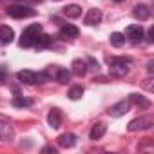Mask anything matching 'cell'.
<instances>
[{
  "instance_id": "obj_32",
  "label": "cell",
  "mask_w": 154,
  "mask_h": 154,
  "mask_svg": "<svg viewBox=\"0 0 154 154\" xmlns=\"http://www.w3.org/2000/svg\"><path fill=\"white\" fill-rule=\"evenodd\" d=\"M35 2H42V0H35Z\"/></svg>"
},
{
  "instance_id": "obj_10",
  "label": "cell",
  "mask_w": 154,
  "mask_h": 154,
  "mask_svg": "<svg viewBox=\"0 0 154 154\" xmlns=\"http://www.w3.org/2000/svg\"><path fill=\"white\" fill-rule=\"evenodd\" d=\"M100 20H102V11L98 8H93V9L87 11V15H85V24L87 26H98Z\"/></svg>"
},
{
  "instance_id": "obj_27",
  "label": "cell",
  "mask_w": 154,
  "mask_h": 154,
  "mask_svg": "<svg viewBox=\"0 0 154 154\" xmlns=\"http://www.w3.org/2000/svg\"><path fill=\"white\" fill-rule=\"evenodd\" d=\"M145 89L147 91H152V80H145Z\"/></svg>"
},
{
  "instance_id": "obj_30",
  "label": "cell",
  "mask_w": 154,
  "mask_h": 154,
  "mask_svg": "<svg viewBox=\"0 0 154 154\" xmlns=\"http://www.w3.org/2000/svg\"><path fill=\"white\" fill-rule=\"evenodd\" d=\"M114 2H118V4H120V2H125V0H114Z\"/></svg>"
},
{
  "instance_id": "obj_20",
  "label": "cell",
  "mask_w": 154,
  "mask_h": 154,
  "mask_svg": "<svg viewBox=\"0 0 154 154\" xmlns=\"http://www.w3.org/2000/svg\"><path fill=\"white\" fill-rule=\"evenodd\" d=\"M109 40H111V44L114 47H122L125 44V35H122V33H111Z\"/></svg>"
},
{
  "instance_id": "obj_26",
  "label": "cell",
  "mask_w": 154,
  "mask_h": 154,
  "mask_svg": "<svg viewBox=\"0 0 154 154\" xmlns=\"http://www.w3.org/2000/svg\"><path fill=\"white\" fill-rule=\"evenodd\" d=\"M42 152H44V154H56V149H53V147H44Z\"/></svg>"
},
{
  "instance_id": "obj_31",
  "label": "cell",
  "mask_w": 154,
  "mask_h": 154,
  "mask_svg": "<svg viewBox=\"0 0 154 154\" xmlns=\"http://www.w3.org/2000/svg\"><path fill=\"white\" fill-rule=\"evenodd\" d=\"M13 2H24V0H13Z\"/></svg>"
},
{
  "instance_id": "obj_24",
  "label": "cell",
  "mask_w": 154,
  "mask_h": 154,
  "mask_svg": "<svg viewBox=\"0 0 154 154\" xmlns=\"http://www.w3.org/2000/svg\"><path fill=\"white\" fill-rule=\"evenodd\" d=\"M87 63H89V67H87V69H91V71H100V63H98L94 58H89V60H87Z\"/></svg>"
},
{
  "instance_id": "obj_12",
  "label": "cell",
  "mask_w": 154,
  "mask_h": 154,
  "mask_svg": "<svg viewBox=\"0 0 154 154\" xmlns=\"http://www.w3.org/2000/svg\"><path fill=\"white\" fill-rule=\"evenodd\" d=\"M71 72H72L74 76H84V74L87 72V63H85L84 60H72V63H71Z\"/></svg>"
},
{
  "instance_id": "obj_22",
  "label": "cell",
  "mask_w": 154,
  "mask_h": 154,
  "mask_svg": "<svg viewBox=\"0 0 154 154\" xmlns=\"http://www.w3.org/2000/svg\"><path fill=\"white\" fill-rule=\"evenodd\" d=\"M33 103V100H29V98H22V96H15L13 98V105L15 107H29Z\"/></svg>"
},
{
  "instance_id": "obj_25",
  "label": "cell",
  "mask_w": 154,
  "mask_h": 154,
  "mask_svg": "<svg viewBox=\"0 0 154 154\" xmlns=\"http://www.w3.org/2000/svg\"><path fill=\"white\" fill-rule=\"evenodd\" d=\"M152 36H154V29H152V27H150V29H149V31H147V42H149V44H152V40H154V38H152Z\"/></svg>"
},
{
  "instance_id": "obj_11",
  "label": "cell",
  "mask_w": 154,
  "mask_h": 154,
  "mask_svg": "<svg viewBox=\"0 0 154 154\" xmlns=\"http://www.w3.org/2000/svg\"><path fill=\"white\" fill-rule=\"evenodd\" d=\"M47 122H49V125L53 129H58L62 125V112H60V109H51L49 114H47Z\"/></svg>"
},
{
  "instance_id": "obj_8",
  "label": "cell",
  "mask_w": 154,
  "mask_h": 154,
  "mask_svg": "<svg viewBox=\"0 0 154 154\" xmlns=\"http://www.w3.org/2000/svg\"><path fill=\"white\" fill-rule=\"evenodd\" d=\"M132 15H134V18H136V20L145 22V20H149V18H150V9H149V6L140 4V6H136V8L132 9Z\"/></svg>"
},
{
  "instance_id": "obj_19",
  "label": "cell",
  "mask_w": 154,
  "mask_h": 154,
  "mask_svg": "<svg viewBox=\"0 0 154 154\" xmlns=\"http://www.w3.org/2000/svg\"><path fill=\"white\" fill-rule=\"evenodd\" d=\"M51 42H53V38L49 36V35H38V38L35 40V47L36 49H45L47 45H51Z\"/></svg>"
},
{
  "instance_id": "obj_1",
  "label": "cell",
  "mask_w": 154,
  "mask_h": 154,
  "mask_svg": "<svg viewBox=\"0 0 154 154\" xmlns=\"http://www.w3.org/2000/svg\"><path fill=\"white\" fill-rule=\"evenodd\" d=\"M107 63L111 65L109 67V72L112 74V76H125L127 72H129V63H131V60L129 58H122V56H109L107 58Z\"/></svg>"
},
{
  "instance_id": "obj_4",
  "label": "cell",
  "mask_w": 154,
  "mask_h": 154,
  "mask_svg": "<svg viewBox=\"0 0 154 154\" xmlns=\"http://www.w3.org/2000/svg\"><path fill=\"white\" fill-rule=\"evenodd\" d=\"M129 109H131V102L129 100H122V102L114 103L112 107H109L107 112H109L111 118H122V116H125L129 112Z\"/></svg>"
},
{
  "instance_id": "obj_6",
  "label": "cell",
  "mask_w": 154,
  "mask_h": 154,
  "mask_svg": "<svg viewBox=\"0 0 154 154\" xmlns=\"http://www.w3.org/2000/svg\"><path fill=\"white\" fill-rule=\"evenodd\" d=\"M56 143H58V147H62V149H72V147L76 145V136H74L72 132H63V134H60V136L56 138Z\"/></svg>"
},
{
  "instance_id": "obj_7",
  "label": "cell",
  "mask_w": 154,
  "mask_h": 154,
  "mask_svg": "<svg viewBox=\"0 0 154 154\" xmlns=\"http://www.w3.org/2000/svg\"><path fill=\"white\" fill-rule=\"evenodd\" d=\"M17 78H18V82L27 84V85H35V84H38V82H36V72H33V71H29V69L18 71V72H17Z\"/></svg>"
},
{
  "instance_id": "obj_21",
  "label": "cell",
  "mask_w": 154,
  "mask_h": 154,
  "mask_svg": "<svg viewBox=\"0 0 154 154\" xmlns=\"http://www.w3.org/2000/svg\"><path fill=\"white\" fill-rule=\"evenodd\" d=\"M71 100H80L82 96H84V87L82 85H74V87H71V91H69V94H67Z\"/></svg>"
},
{
  "instance_id": "obj_14",
  "label": "cell",
  "mask_w": 154,
  "mask_h": 154,
  "mask_svg": "<svg viewBox=\"0 0 154 154\" xmlns=\"http://www.w3.org/2000/svg\"><path fill=\"white\" fill-rule=\"evenodd\" d=\"M78 27L76 26H72V24H65V26H62V29H60V36L62 38H76L78 36Z\"/></svg>"
},
{
  "instance_id": "obj_17",
  "label": "cell",
  "mask_w": 154,
  "mask_h": 154,
  "mask_svg": "<svg viewBox=\"0 0 154 154\" xmlns=\"http://www.w3.org/2000/svg\"><path fill=\"white\" fill-rule=\"evenodd\" d=\"M129 102H131V103H134V105H138V107H141V109L150 107V102H149L147 98H143L141 94H136V93L129 96Z\"/></svg>"
},
{
  "instance_id": "obj_5",
  "label": "cell",
  "mask_w": 154,
  "mask_h": 154,
  "mask_svg": "<svg viewBox=\"0 0 154 154\" xmlns=\"http://www.w3.org/2000/svg\"><path fill=\"white\" fill-rule=\"evenodd\" d=\"M150 125H152V118H150V116H140V118L132 120V122L127 125V129H129V132H136V131H145V129H149Z\"/></svg>"
},
{
  "instance_id": "obj_3",
  "label": "cell",
  "mask_w": 154,
  "mask_h": 154,
  "mask_svg": "<svg viewBox=\"0 0 154 154\" xmlns=\"http://www.w3.org/2000/svg\"><path fill=\"white\" fill-rule=\"evenodd\" d=\"M8 15L13 18H29V17H35V9H31L27 6H9Z\"/></svg>"
},
{
  "instance_id": "obj_2",
  "label": "cell",
  "mask_w": 154,
  "mask_h": 154,
  "mask_svg": "<svg viewBox=\"0 0 154 154\" xmlns=\"http://www.w3.org/2000/svg\"><path fill=\"white\" fill-rule=\"evenodd\" d=\"M42 33V26L40 24H31L24 29L22 36H20V47H31L35 45V40L38 38V35Z\"/></svg>"
},
{
  "instance_id": "obj_18",
  "label": "cell",
  "mask_w": 154,
  "mask_h": 154,
  "mask_svg": "<svg viewBox=\"0 0 154 154\" xmlns=\"http://www.w3.org/2000/svg\"><path fill=\"white\" fill-rule=\"evenodd\" d=\"M15 136L13 129L8 125V123H0V140H4V141H11Z\"/></svg>"
},
{
  "instance_id": "obj_13",
  "label": "cell",
  "mask_w": 154,
  "mask_h": 154,
  "mask_svg": "<svg viewBox=\"0 0 154 154\" xmlns=\"http://www.w3.org/2000/svg\"><path fill=\"white\" fill-rule=\"evenodd\" d=\"M105 132H107V125H105L103 122H100V123L93 125V129H91V132H89V138L96 141V140H100Z\"/></svg>"
},
{
  "instance_id": "obj_29",
  "label": "cell",
  "mask_w": 154,
  "mask_h": 154,
  "mask_svg": "<svg viewBox=\"0 0 154 154\" xmlns=\"http://www.w3.org/2000/svg\"><path fill=\"white\" fill-rule=\"evenodd\" d=\"M6 80V76H4V69H0V84H4Z\"/></svg>"
},
{
  "instance_id": "obj_15",
  "label": "cell",
  "mask_w": 154,
  "mask_h": 154,
  "mask_svg": "<svg viewBox=\"0 0 154 154\" xmlns=\"http://www.w3.org/2000/svg\"><path fill=\"white\" fill-rule=\"evenodd\" d=\"M15 38V33L9 26H0V42L2 44H11Z\"/></svg>"
},
{
  "instance_id": "obj_16",
  "label": "cell",
  "mask_w": 154,
  "mask_h": 154,
  "mask_svg": "<svg viewBox=\"0 0 154 154\" xmlns=\"http://www.w3.org/2000/svg\"><path fill=\"white\" fill-rule=\"evenodd\" d=\"M62 13H63V17H67V18H78V17L82 15V8L76 6V4H71V6L63 8Z\"/></svg>"
},
{
  "instance_id": "obj_9",
  "label": "cell",
  "mask_w": 154,
  "mask_h": 154,
  "mask_svg": "<svg viewBox=\"0 0 154 154\" xmlns=\"http://www.w3.org/2000/svg\"><path fill=\"white\" fill-rule=\"evenodd\" d=\"M125 35H127V38H131V40L138 42V40H141V38H143V27H141L140 24L129 26V27L125 29Z\"/></svg>"
},
{
  "instance_id": "obj_28",
  "label": "cell",
  "mask_w": 154,
  "mask_h": 154,
  "mask_svg": "<svg viewBox=\"0 0 154 154\" xmlns=\"http://www.w3.org/2000/svg\"><path fill=\"white\" fill-rule=\"evenodd\" d=\"M147 71H149L150 74L154 72V62H149V65H147Z\"/></svg>"
},
{
  "instance_id": "obj_23",
  "label": "cell",
  "mask_w": 154,
  "mask_h": 154,
  "mask_svg": "<svg viewBox=\"0 0 154 154\" xmlns=\"http://www.w3.org/2000/svg\"><path fill=\"white\" fill-rule=\"evenodd\" d=\"M69 78H71V72H69V71H65V69H58V72H56V80H58L60 84H67Z\"/></svg>"
}]
</instances>
